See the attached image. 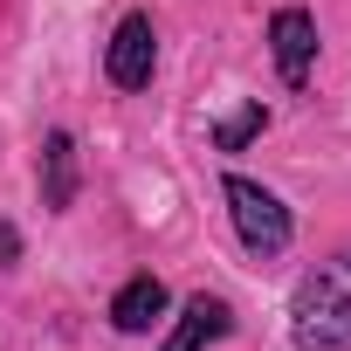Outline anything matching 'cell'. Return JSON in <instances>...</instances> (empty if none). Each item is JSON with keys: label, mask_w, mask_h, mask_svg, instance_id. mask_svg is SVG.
Listing matches in <instances>:
<instances>
[{"label": "cell", "mask_w": 351, "mask_h": 351, "mask_svg": "<svg viewBox=\"0 0 351 351\" xmlns=\"http://www.w3.org/2000/svg\"><path fill=\"white\" fill-rule=\"evenodd\" d=\"M262 131H269V110H262V97H255V104H241V110L214 131V145H221V152H241V145H248V138H262Z\"/></svg>", "instance_id": "ba28073f"}, {"label": "cell", "mask_w": 351, "mask_h": 351, "mask_svg": "<svg viewBox=\"0 0 351 351\" xmlns=\"http://www.w3.org/2000/svg\"><path fill=\"white\" fill-rule=\"evenodd\" d=\"M42 207L49 214H69L76 207V138L69 131H49L42 138Z\"/></svg>", "instance_id": "52a82bcc"}, {"label": "cell", "mask_w": 351, "mask_h": 351, "mask_svg": "<svg viewBox=\"0 0 351 351\" xmlns=\"http://www.w3.org/2000/svg\"><path fill=\"white\" fill-rule=\"evenodd\" d=\"M21 262V234H14V221H0V269H14Z\"/></svg>", "instance_id": "9c48e42d"}, {"label": "cell", "mask_w": 351, "mask_h": 351, "mask_svg": "<svg viewBox=\"0 0 351 351\" xmlns=\"http://www.w3.org/2000/svg\"><path fill=\"white\" fill-rule=\"evenodd\" d=\"M269 56H276V76L289 90H303L310 69H317V14L310 8H276L269 14Z\"/></svg>", "instance_id": "277c9868"}, {"label": "cell", "mask_w": 351, "mask_h": 351, "mask_svg": "<svg viewBox=\"0 0 351 351\" xmlns=\"http://www.w3.org/2000/svg\"><path fill=\"white\" fill-rule=\"evenodd\" d=\"M104 76H110V90H124V97L152 90V76H158V28H152V14L131 8V14L110 28V42H104Z\"/></svg>", "instance_id": "3957f363"}, {"label": "cell", "mask_w": 351, "mask_h": 351, "mask_svg": "<svg viewBox=\"0 0 351 351\" xmlns=\"http://www.w3.org/2000/svg\"><path fill=\"white\" fill-rule=\"evenodd\" d=\"M221 200H228V221H234V234H241V248H248L255 262H276V255L296 241L289 207H282L262 180H248V172H228V180H221Z\"/></svg>", "instance_id": "7a4b0ae2"}, {"label": "cell", "mask_w": 351, "mask_h": 351, "mask_svg": "<svg viewBox=\"0 0 351 351\" xmlns=\"http://www.w3.org/2000/svg\"><path fill=\"white\" fill-rule=\"evenodd\" d=\"M165 303H172V296H165V282L145 269V276H131V282L110 296V330H117V337H145V330L165 317Z\"/></svg>", "instance_id": "8992f818"}, {"label": "cell", "mask_w": 351, "mask_h": 351, "mask_svg": "<svg viewBox=\"0 0 351 351\" xmlns=\"http://www.w3.org/2000/svg\"><path fill=\"white\" fill-rule=\"evenodd\" d=\"M234 330V303L228 296H186V310H180V324H172V337L158 344V351H207V344H221Z\"/></svg>", "instance_id": "5b68a950"}, {"label": "cell", "mask_w": 351, "mask_h": 351, "mask_svg": "<svg viewBox=\"0 0 351 351\" xmlns=\"http://www.w3.org/2000/svg\"><path fill=\"white\" fill-rule=\"evenodd\" d=\"M289 344L296 351H351V248L317 262L289 296Z\"/></svg>", "instance_id": "6da1fadb"}]
</instances>
